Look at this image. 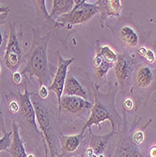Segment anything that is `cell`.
I'll return each instance as SVG.
<instances>
[{
    "label": "cell",
    "mask_w": 156,
    "mask_h": 157,
    "mask_svg": "<svg viewBox=\"0 0 156 157\" xmlns=\"http://www.w3.org/2000/svg\"><path fill=\"white\" fill-rule=\"evenodd\" d=\"M7 16H8V14H6V13H4V14H0V25H2L4 24V22H5Z\"/></svg>",
    "instance_id": "32"
},
{
    "label": "cell",
    "mask_w": 156,
    "mask_h": 157,
    "mask_svg": "<svg viewBox=\"0 0 156 157\" xmlns=\"http://www.w3.org/2000/svg\"><path fill=\"white\" fill-rule=\"evenodd\" d=\"M63 95L66 96H77L81 97L85 100L89 101V91L84 87L83 84L77 79L74 75L69 74L67 75L64 89H63Z\"/></svg>",
    "instance_id": "16"
},
{
    "label": "cell",
    "mask_w": 156,
    "mask_h": 157,
    "mask_svg": "<svg viewBox=\"0 0 156 157\" xmlns=\"http://www.w3.org/2000/svg\"><path fill=\"white\" fill-rule=\"evenodd\" d=\"M100 54L102 58L110 64L115 65L118 60V54H116L109 46H100Z\"/></svg>",
    "instance_id": "20"
},
{
    "label": "cell",
    "mask_w": 156,
    "mask_h": 157,
    "mask_svg": "<svg viewBox=\"0 0 156 157\" xmlns=\"http://www.w3.org/2000/svg\"><path fill=\"white\" fill-rule=\"evenodd\" d=\"M38 95L41 99H47L48 98V96H49V90L47 89L46 86H40Z\"/></svg>",
    "instance_id": "26"
},
{
    "label": "cell",
    "mask_w": 156,
    "mask_h": 157,
    "mask_svg": "<svg viewBox=\"0 0 156 157\" xmlns=\"http://www.w3.org/2000/svg\"><path fill=\"white\" fill-rule=\"evenodd\" d=\"M99 12L96 4L87 3L85 0H74V6L69 13L64 14L55 21L56 27H67L70 29L74 25H85Z\"/></svg>",
    "instance_id": "8"
},
{
    "label": "cell",
    "mask_w": 156,
    "mask_h": 157,
    "mask_svg": "<svg viewBox=\"0 0 156 157\" xmlns=\"http://www.w3.org/2000/svg\"><path fill=\"white\" fill-rule=\"evenodd\" d=\"M10 9L9 7H5V6H2L1 4H0V14H8V12H10Z\"/></svg>",
    "instance_id": "30"
},
{
    "label": "cell",
    "mask_w": 156,
    "mask_h": 157,
    "mask_svg": "<svg viewBox=\"0 0 156 157\" xmlns=\"http://www.w3.org/2000/svg\"><path fill=\"white\" fill-rule=\"evenodd\" d=\"M101 85L92 83V93L94 97L93 107L91 109L90 116L87 122H85L82 131H86L92 125H100L105 121H109L112 126V130L120 133L123 127V119L116 108L115 99L119 91V86L117 83L109 82L108 90L104 93L99 90Z\"/></svg>",
    "instance_id": "2"
},
{
    "label": "cell",
    "mask_w": 156,
    "mask_h": 157,
    "mask_svg": "<svg viewBox=\"0 0 156 157\" xmlns=\"http://www.w3.org/2000/svg\"><path fill=\"white\" fill-rule=\"evenodd\" d=\"M138 66L137 59L128 49H123L122 53L118 55V60L114 65V71L118 80L119 91L122 94L126 95L130 92L132 77Z\"/></svg>",
    "instance_id": "6"
},
{
    "label": "cell",
    "mask_w": 156,
    "mask_h": 157,
    "mask_svg": "<svg viewBox=\"0 0 156 157\" xmlns=\"http://www.w3.org/2000/svg\"><path fill=\"white\" fill-rule=\"evenodd\" d=\"M89 147L93 151L95 155L100 156L104 154V152L108 148V145L112 138L114 137L118 133L112 130L110 133L105 136H97L92 133L91 128H89Z\"/></svg>",
    "instance_id": "15"
},
{
    "label": "cell",
    "mask_w": 156,
    "mask_h": 157,
    "mask_svg": "<svg viewBox=\"0 0 156 157\" xmlns=\"http://www.w3.org/2000/svg\"><path fill=\"white\" fill-rule=\"evenodd\" d=\"M33 5L36 9V14H37L36 23L39 25H40L42 28H44V27L51 28V26H54L56 28V23L50 17L49 13L46 10L44 0L33 1Z\"/></svg>",
    "instance_id": "18"
},
{
    "label": "cell",
    "mask_w": 156,
    "mask_h": 157,
    "mask_svg": "<svg viewBox=\"0 0 156 157\" xmlns=\"http://www.w3.org/2000/svg\"><path fill=\"white\" fill-rule=\"evenodd\" d=\"M154 90H156V65L140 63L134 72L130 90L135 112L141 105H147Z\"/></svg>",
    "instance_id": "5"
},
{
    "label": "cell",
    "mask_w": 156,
    "mask_h": 157,
    "mask_svg": "<svg viewBox=\"0 0 156 157\" xmlns=\"http://www.w3.org/2000/svg\"><path fill=\"white\" fill-rule=\"evenodd\" d=\"M92 107H93L92 102L85 100L81 97L62 95L59 113V115H61L62 109H64L73 117L80 118L84 120L85 122H87V121L90 116Z\"/></svg>",
    "instance_id": "11"
},
{
    "label": "cell",
    "mask_w": 156,
    "mask_h": 157,
    "mask_svg": "<svg viewBox=\"0 0 156 157\" xmlns=\"http://www.w3.org/2000/svg\"><path fill=\"white\" fill-rule=\"evenodd\" d=\"M30 100L35 109L39 128L44 136L51 157H60L59 136L62 133L55 116V107L58 106L51 107L47 99H41L35 92H30Z\"/></svg>",
    "instance_id": "3"
},
{
    "label": "cell",
    "mask_w": 156,
    "mask_h": 157,
    "mask_svg": "<svg viewBox=\"0 0 156 157\" xmlns=\"http://www.w3.org/2000/svg\"><path fill=\"white\" fill-rule=\"evenodd\" d=\"M155 58H156V55L154 54L153 50L151 49H147V53L145 56V60L147 61L148 64L150 65H153L155 63Z\"/></svg>",
    "instance_id": "24"
},
{
    "label": "cell",
    "mask_w": 156,
    "mask_h": 157,
    "mask_svg": "<svg viewBox=\"0 0 156 157\" xmlns=\"http://www.w3.org/2000/svg\"><path fill=\"white\" fill-rule=\"evenodd\" d=\"M3 31H4V29H3V25H0V53H2V48H3L4 42H5Z\"/></svg>",
    "instance_id": "29"
},
{
    "label": "cell",
    "mask_w": 156,
    "mask_h": 157,
    "mask_svg": "<svg viewBox=\"0 0 156 157\" xmlns=\"http://www.w3.org/2000/svg\"><path fill=\"white\" fill-rule=\"evenodd\" d=\"M44 157H48V147H47L46 142L44 144Z\"/></svg>",
    "instance_id": "33"
},
{
    "label": "cell",
    "mask_w": 156,
    "mask_h": 157,
    "mask_svg": "<svg viewBox=\"0 0 156 157\" xmlns=\"http://www.w3.org/2000/svg\"><path fill=\"white\" fill-rule=\"evenodd\" d=\"M132 137H133V141L135 142V144L139 146L144 141L145 135H144V132L142 130H138V131L133 133Z\"/></svg>",
    "instance_id": "23"
},
{
    "label": "cell",
    "mask_w": 156,
    "mask_h": 157,
    "mask_svg": "<svg viewBox=\"0 0 156 157\" xmlns=\"http://www.w3.org/2000/svg\"><path fill=\"white\" fill-rule=\"evenodd\" d=\"M11 117L12 121V136H11V144L9 150L7 151L11 157H27V153L25 151V148L24 145L23 138L20 135L18 125L15 120Z\"/></svg>",
    "instance_id": "17"
},
{
    "label": "cell",
    "mask_w": 156,
    "mask_h": 157,
    "mask_svg": "<svg viewBox=\"0 0 156 157\" xmlns=\"http://www.w3.org/2000/svg\"><path fill=\"white\" fill-rule=\"evenodd\" d=\"M74 6V0H54L53 8L49 13L50 17L56 21L60 16L69 13Z\"/></svg>",
    "instance_id": "19"
},
{
    "label": "cell",
    "mask_w": 156,
    "mask_h": 157,
    "mask_svg": "<svg viewBox=\"0 0 156 157\" xmlns=\"http://www.w3.org/2000/svg\"><path fill=\"white\" fill-rule=\"evenodd\" d=\"M145 157H147V156H145Z\"/></svg>",
    "instance_id": "37"
},
{
    "label": "cell",
    "mask_w": 156,
    "mask_h": 157,
    "mask_svg": "<svg viewBox=\"0 0 156 157\" xmlns=\"http://www.w3.org/2000/svg\"><path fill=\"white\" fill-rule=\"evenodd\" d=\"M133 107H135V104L132 99H127L125 100V102L123 103V109L126 110H131Z\"/></svg>",
    "instance_id": "27"
},
{
    "label": "cell",
    "mask_w": 156,
    "mask_h": 157,
    "mask_svg": "<svg viewBox=\"0 0 156 157\" xmlns=\"http://www.w3.org/2000/svg\"><path fill=\"white\" fill-rule=\"evenodd\" d=\"M112 68H114V64H110V63L106 62V61L104 59V60L102 61L101 65L99 66V67L96 69V71H95L96 77H97L98 79H100V80L105 78L107 73L109 72V70L112 69Z\"/></svg>",
    "instance_id": "21"
},
{
    "label": "cell",
    "mask_w": 156,
    "mask_h": 157,
    "mask_svg": "<svg viewBox=\"0 0 156 157\" xmlns=\"http://www.w3.org/2000/svg\"><path fill=\"white\" fill-rule=\"evenodd\" d=\"M6 127H5V122H4V115H3V110L1 106V100H0V136L2 134H6Z\"/></svg>",
    "instance_id": "25"
},
{
    "label": "cell",
    "mask_w": 156,
    "mask_h": 157,
    "mask_svg": "<svg viewBox=\"0 0 156 157\" xmlns=\"http://www.w3.org/2000/svg\"><path fill=\"white\" fill-rule=\"evenodd\" d=\"M33 40L29 50L25 55V68L22 75L25 78L36 77L40 86L52 84L54 79V66H52L47 58V49L50 40L51 32L41 36L40 29L33 28ZM49 86V87H50Z\"/></svg>",
    "instance_id": "1"
},
{
    "label": "cell",
    "mask_w": 156,
    "mask_h": 157,
    "mask_svg": "<svg viewBox=\"0 0 156 157\" xmlns=\"http://www.w3.org/2000/svg\"><path fill=\"white\" fill-rule=\"evenodd\" d=\"M23 51V30L22 25L19 31L16 29V24H10V35L4 54V62L6 67L12 73L17 72L22 63L25 62Z\"/></svg>",
    "instance_id": "7"
},
{
    "label": "cell",
    "mask_w": 156,
    "mask_h": 157,
    "mask_svg": "<svg viewBox=\"0 0 156 157\" xmlns=\"http://www.w3.org/2000/svg\"><path fill=\"white\" fill-rule=\"evenodd\" d=\"M99 9V12L101 13L100 25L101 27H105V24L107 18L109 17H120L121 11V1L120 0H98L95 3Z\"/></svg>",
    "instance_id": "14"
},
{
    "label": "cell",
    "mask_w": 156,
    "mask_h": 157,
    "mask_svg": "<svg viewBox=\"0 0 156 157\" xmlns=\"http://www.w3.org/2000/svg\"><path fill=\"white\" fill-rule=\"evenodd\" d=\"M1 70H2L1 69V65H0V74H1Z\"/></svg>",
    "instance_id": "35"
},
{
    "label": "cell",
    "mask_w": 156,
    "mask_h": 157,
    "mask_svg": "<svg viewBox=\"0 0 156 157\" xmlns=\"http://www.w3.org/2000/svg\"><path fill=\"white\" fill-rule=\"evenodd\" d=\"M149 153H150V157H156V146L150 147Z\"/></svg>",
    "instance_id": "31"
},
{
    "label": "cell",
    "mask_w": 156,
    "mask_h": 157,
    "mask_svg": "<svg viewBox=\"0 0 156 157\" xmlns=\"http://www.w3.org/2000/svg\"><path fill=\"white\" fill-rule=\"evenodd\" d=\"M11 136H12V131L7 132L4 134V136L0 138V151H8L11 144Z\"/></svg>",
    "instance_id": "22"
},
{
    "label": "cell",
    "mask_w": 156,
    "mask_h": 157,
    "mask_svg": "<svg viewBox=\"0 0 156 157\" xmlns=\"http://www.w3.org/2000/svg\"><path fill=\"white\" fill-rule=\"evenodd\" d=\"M55 55L58 59V68H56V72L55 74L53 82L51 86L49 87V90H52L55 97H56V104H58V108L59 109L60 107V102H61V98L63 95V89H64V85L66 81V77L68 75V68L69 66L74 61V59H63V56L60 55L59 51L55 52Z\"/></svg>",
    "instance_id": "12"
},
{
    "label": "cell",
    "mask_w": 156,
    "mask_h": 157,
    "mask_svg": "<svg viewBox=\"0 0 156 157\" xmlns=\"http://www.w3.org/2000/svg\"><path fill=\"white\" fill-rule=\"evenodd\" d=\"M10 94L19 103V111L15 115H17V125L20 135L22 134V138L25 139V142H27V143L31 142L32 144H34V149L39 154V147L44 148V144L46 141L40 130L37 127L36 113L31 103L30 92L28 91L27 86L25 85L24 93H22L18 89L17 94H13L11 92Z\"/></svg>",
    "instance_id": "4"
},
{
    "label": "cell",
    "mask_w": 156,
    "mask_h": 157,
    "mask_svg": "<svg viewBox=\"0 0 156 157\" xmlns=\"http://www.w3.org/2000/svg\"><path fill=\"white\" fill-rule=\"evenodd\" d=\"M12 78H13V82L19 85L22 81V74L19 73V72H15L13 73V75H12Z\"/></svg>",
    "instance_id": "28"
},
{
    "label": "cell",
    "mask_w": 156,
    "mask_h": 157,
    "mask_svg": "<svg viewBox=\"0 0 156 157\" xmlns=\"http://www.w3.org/2000/svg\"><path fill=\"white\" fill-rule=\"evenodd\" d=\"M113 34L116 33L115 39H119L121 44L126 47V49H135L140 44V36L137 32V29L135 27V25L125 22L121 24L120 21L118 26L115 30H112Z\"/></svg>",
    "instance_id": "13"
},
{
    "label": "cell",
    "mask_w": 156,
    "mask_h": 157,
    "mask_svg": "<svg viewBox=\"0 0 156 157\" xmlns=\"http://www.w3.org/2000/svg\"><path fill=\"white\" fill-rule=\"evenodd\" d=\"M27 157H35L33 153H30V154H27Z\"/></svg>",
    "instance_id": "34"
},
{
    "label": "cell",
    "mask_w": 156,
    "mask_h": 157,
    "mask_svg": "<svg viewBox=\"0 0 156 157\" xmlns=\"http://www.w3.org/2000/svg\"><path fill=\"white\" fill-rule=\"evenodd\" d=\"M86 131L74 136H59L60 157H85L87 148L89 147V137L85 136Z\"/></svg>",
    "instance_id": "10"
},
{
    "label": "cell",
    "mask_w": 156,
    "mask_h": 157,
    "mask_svg": "<svg viewBox=\"0 0 156 157\" xmlns=\"http://www.w3.org/2000/svg\"><path fill=\"white\" fill-rule=\"evenodd\" d=\"M155 62H156V58H155Z\"/></svg>",
    "instance_id": "36"
},
{
    "label": "cell",
    "mask_w": 156,
    "mask_h": 157,
    "mask_svg": "<svg viewBox=\"0 0 156 157\" xmlns=\"http://www.w3.org/2000/svg\"><path fill=\"white\" fill-rule=\"evenodd\" d=\"M137 121L135 120L130 126L126 119V111L123 109V127L120 131V139L117 146L114 157H145L140 152L137 145L133 141V133Z\"/></svg>",
    "instance_id": "9"
}]
</instances>
